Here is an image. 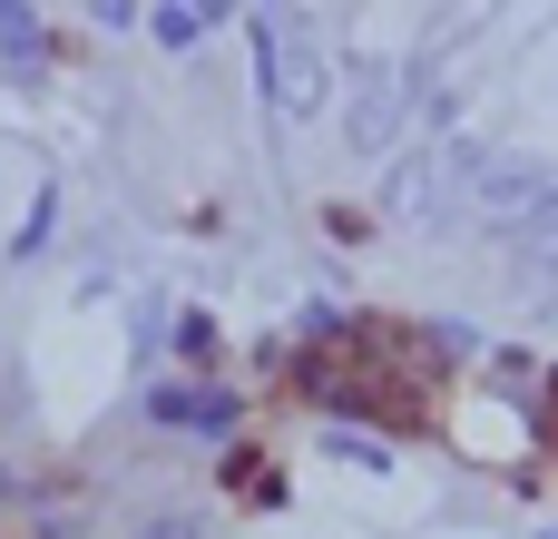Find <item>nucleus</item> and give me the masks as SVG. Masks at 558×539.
<instances>
[{
  "label": "nucleus",
  "instance_id": "1",
  "mask_svg": "<svg viewBox=\"0 0 558 539\" xmlns=\"http://www.w3.org/2000/svg\"><path fill=\"white\" fill-rule=\"evenodd\" d=\"M265 98H275L284 118H304V108L324 98V59H314V49H294L275 20H265Z\"/></svg>",
  "mask_w": 558,
  "mask_h": 539
},
{
  "label": "nucleus",
  "instance_id": "2",
  "mask_svg": "<svg viewBox=\"0 0 558 539\" xmlns=\"http://www.w3.org/2000/svg\"><path fill=\"white\" fill-rule=\"evenodd\" d=\"M147 422H206V432H226L235 422V393H177V383H157L147 393Z\"/></svg>",
  "mask_w": 558,
  "mask_h": 539
},
{
  "label": "nucleus",
  "instance_id": "3",
  "mask_svg": "<svg viewBox=\"0 0 558 539\" xmlns=\"http://www.w3.org/2000/svg\"><path fill=\"white\" fill-rule=\"evenodd\" d=\"M343 137H353V147H392V137H402V98H392V88H363Z\"/></svg>",
  "mask_w": 558,
  "mask_h": 539
},
{
  "label": "nucleus",
  "instance_id": "4",
  "mask_svg": "<svg viewBox=\"0 0 558 539\" xmlns=\"http://www.w3.org/2000/svg\"><path fill=\"white\" fill-rule=\"evenodd\" d=\"M206 29H216V10H186V0H167V10H147V39H157V49H196Z\"/></svg>",
  "mask_w": 558,
  "mask_h": 539
},
{
  "label": "nucleus",
  "instance_id": "5",
  "mask_svg": "<svg viewBox=\"0 0 558 539\" xmlns=\"http://www.w3.org/2000/svg\"><path fill=\"white\" fill-rule=\"evenodd\" d=\"M0 59H10V69H39V59H49V29H39L29 10H10V0H0Z\"/></svg>",
  "mask_w": 558,
  "mask_h": 539
},
{
  "label": "nucleus",
  "instance_id": "6",
  "mask_svg": "<svg viewBox=\"0 0 558 539\" xmlns=\"http://www.w3.org/2000/svg\"><path fill=\"white\" fill-rule=\"evenodd\" d=\"M137 539H206V520H196V511H167V520H147Z\"/></svg>",
  "mask_w": 558,
  "mask_h": 539
}]
</instances>
